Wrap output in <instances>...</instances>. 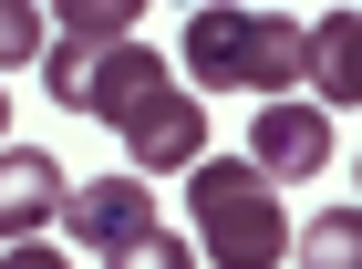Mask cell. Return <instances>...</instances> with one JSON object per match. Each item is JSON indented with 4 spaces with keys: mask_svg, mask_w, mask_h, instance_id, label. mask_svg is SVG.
<instances>
[{
    "mask_svg": "<svg viewBox=\"0 0 362 269\" xmlns=\"http://www.w3.org/2000/svg\"><path fill=\"white\" fill-rule=\"evenodd\" d=\"M187 217L218 269H279L290 259V217H279V187H259L249 156H197L187 166Z\"/></svg>",
    "mask_w": 362,
    "mask_h": 269,
    "instance_id": "obj_1",
    "label": "cell"
},
{
    "mask_svg": "<svg viewBox=\"0 0 362 269\" xmlns=\"http://www.w3.org/2000/svg\"><path fill=\"white\" fill-rule=\"evenodd\" d=\"M187 73L207 93H269V104H290L300 21H279V11H197L187 21Z\"/></svg>",
    "mask_w": 362,
    "mask_h": 269,
    "instance_id": "obj_2",
    "label": "cell"
},
{
    "mask_svg": "<svg viewBox=\"0 0 362 269\" xmlns=\"http://www.w3.org/2000/svg\"><path fill=\"white\" fill-rule=\"evenodd\" d=\"M42 93H52L62 114H93V125H135L145 104H156V93H166V62L145 52V42H114V52H83V62H42Z\"/></svg>",
    "mask_w": 362,
    "mask_h": 269,
    "instance_id": "obj_3",
    "label": "cell"
},
{
    "mask_svg": "<svg viewBox=\"0 0 362 269\" xmlns=\"http://www.w3.org/2000/svg\"><path fill=\"white\" fill-rule=\"evenodd\" d=\"M332 156H341V134H332L321 104H259V125H249V176H259V187L321 176Z\"/></svg>",
    "mask_w": 362,
    "mask_h": 269,
    "instance_id": "obj_4",
    "label": "cell"
},
{
    "mask_svg": "<svg viewBox=\"0 0 362 269\" xmlns=\"http://www.w3.org/2000/svg\"><path fill=\"white\" fill-rule=\"evenodd\" d=\"M62 166L42 156V145H0V239L21 248V239H42V228H52L62 217Z\"/></svg>",
    "mask_w": 362,
    "mask_h": 269,
    "instance_id": "obj_5",
    "label": "cell"
},
{
    "mask_svg": "<svg viewBox=\"0 0 362 269\" xmlns=\"http://www.w3.org/2000/svg\"><path fill=\"white\" fill-rule=\"evenodd\" d=\"M124 156L156 166V176H166V166H197V156H207V104H197L187 83H166V93L124 125Z\"/></svg>",
    "mask_w": 362,
    "mask_h": 269,
    "instance_id": "obj_6",
    "label": "cell"
},
{
    "mask_svg": "<svg viewBox=\"0 0 362 269\" xmlns=\"http://www.w3.org/2000/svg\"><path fill=\"white\" fill-rule=\"evenodd\" d=\"M62 217H73V239H83V248H124V239L156 228V187H145V176H93V187L62 197Z\"/></svg>",
    "mask_w": 362,
    "mask_h": 269,
    "instance_id": "obj_7",
    "label": "cell"
},
{
    "mask_svg": "<svg viewBox=\"0 0 362 269\" xmlns=\"http://www.w3.org/2000/svg\"><path fill=\"white\" fill-rule=\"evenodd\" d=\"M352 52H362V21H352V11H321V21H300V83H321V114L362 93Z\"/></svg>",
    "mask_w": 362,
    "mask_h": 269,
    "instance_id": "obj_8",
    "label": "cell"
},
{
    "mask_svg": "<svg viewBox=\"0 0 362 269\" xmlns=\"http://www.w3.org/2000/svg\"><path fill=\"white\" fill-rule=\"evenodd\" d=\"M114 42H135V0H73L52 21V52L62 62H83V52H114ZM42 52V62H52Z\"/></svg>",
    "mask_w": 362,
    "mask_h": 269,
    "instance_id": "obj_9",
    "label": "cell"
},
{
    "mask_svg": "<svg viewBox=\"0 0 362 269\" xmlns=\"http://www.w3.org/2000/svg\"><path fill=\"white\" fill-rule=\"evenodd\" d=\"M290 259L300 269H362V217L332 207V217H310V228H290Z\"/></svg>",
    "mask_w": 362,
    "mask_h": 269,
    "instance_id": "obj_10",
    "label": "cell"
},
{
    "mask_svg": "<svg viewBox=\"0 0 362 269\" xmlns=\"http://www.w3.org/2000/svg\"><path fill=\"white\" fill-rule=\"evenodd\" d=\"M52 52V21L31 11V0H0V73H21V62Z\"/></svg>",
    "mask_w": 362,
    "mask_h": 269,
    "instance_id": "obj_11",
    "label": "cell"
},
{
    "mask_svg": "<svg viewBox=\"0 0 362 269\" xmlns=\"http://www.w3.org/2000/svg\"><path fill=\"white\" fill-rule=\"evenodd\" d=\"M104 269H197V248L176 239L166 217H156V228H145V239H124V248H104Z\"/></svg>",
    "mask_w": 362,
    "mask_h": 269,
    "instance_id": "obj_12",
    "label": "cell"
},
{
    "mask_svg": "<svg viewBox=\"0 0 362 269\" xmlns=\"http://www.w3.org/2000/svg\"><path fill=\"white\" fill-rule=\"evenodd\" d=\"M0 269H73V259H62L52 239H21V248H11V259H0Z\"/></svg>",
    "mask_w": 362,
    "mask_h": 269,
    "instance_id": "obj_13",
    "label": "cell"
},
{
    "mask_svg": "<svg viewBox=\"0 0 362 269\" xmlns=\"http://www.w3.org/2000/svg\"><path fill=\"white\" fill-rule=\"evenodd\" d=\"M0 134H11V93H0Z\"/></svg>",
    "mask_w": 362,
    "mask_h": 269,
    "instance_id": "obj_14",
    "label": "cell"
}]
</instances>
